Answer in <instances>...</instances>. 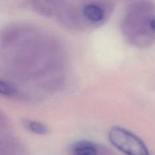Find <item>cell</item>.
I'll use <instances>...</instances> for the list:
<instances>
[{"label":"cell","mask_w":155,"mask_h":155,"mask_svg":"<svg viewBox=\"0 0 155 155\" xmlns=\"http://www.w3.org/2000/svg\"><path fill=\"white\" fill-rule=\"evenodd\" d=\"M23 126L27 130L33 134L39 135H46L48 132V129L45 124L39 122L31 119L23 120Z\"/></svg>","instance_id":"277c9868"},{"label":"cell","mask_w":155,"mask_h":155,"mask_svg":"<svg viewBox=\"0 0 155 155\" xmlns=\"http://www.w3.org/2000/svg\"><path fill=\"white\" fill-rule=\"evenodd\" d=\"M148 27H149L150 31L155 33V17H151L148 22Z\"/></svg>","instance_id":"8992f818"},{"label":"cell","mask_w":155,"mask_h":155,"mask_svg":"<svg viewBox=\"0 0 155 155\" xmlns=\"http://www.w3.org/2000/svg\"><path fill=\"white\" fill-rule=\"evenodd\" d=\"M108 140L115 148L126 155H151L140 138L123 127H112L108 132Z\"/></svg>","instance_id":"6da1fadb"},{"label":"cell","mask_w":155,"mask_h":155,"mask_svg":"<svg viewBox=\"0 0 155 155\" xmlns=\"http://www.w3.org/2000/svg\"><path fill=\"white\" fill-rule=\"evenodd\" d=\"M71 153L72 155H99L97 146L87 140L74 142L71 147Z\"/></svg>","instance_id":"3957f363"},{"label":"cell","mask_w":155,"mask_h":155,"mask_svg":"<svg viewBox=\"0 0 155 155\" xmlns=\"http://www.w3.org/2000/svg\"><path fill=\"white\" fill-rule=\"evenodd\" d=\"M83 15L88 21L91 23H100L105 17V12L101 5L97 3L86 4L83 8Z\"/></svg>","instance_id":"7a4b0ae2"},{"label":"cell","mask_w":155,"mask_h":155,"mask_svg":"<svg viewBox=\"0 0 155 155\" xmlns=\"http://www.w3.org/2000/svg\"><path fill=\"white\" fill-rule=\"evenodd\" d=\"M0 93L7 97H16L19 93L17 87L12 82L1 79L0 81Z\"/></svg>","instance_id":"5b68a950"}]
</instances>
